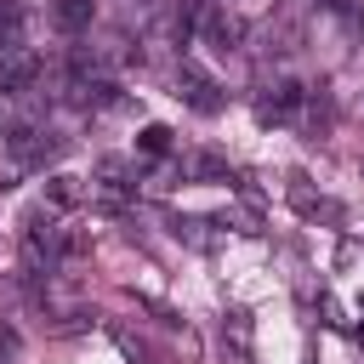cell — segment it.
I'll return each instance as SVG.
<instances>
[{
  "label": "cell",
  "mask_w": 364,
  "mask_h": 364,
  "mask_svg": "<svg viewBox=\"0 0 364 364\" xmlns=\"http://www.w3.org/2000/svg\"><path fill=\"white\" fill-rule=\"evenodd\" d=\"M176 97H182L193 114H216V108H222L216 80H205V74H193V68H182V74H176Z\"/></svg>",
  "instance_id": "obj_3"
},
{
  "label": "cell",
  "mask_w": 364,
  "mask_h": 364,
  "mask_svg": "<svg viewBox=\"0 0 364 364\" xmlns=\"http://www.w3.org/2000/svg\"><path fill=\"white\" fill-rule=\"evenodd\" d=\"M80 199H85L80 176H51V182H46V205H51V210H74Z\"/></svg>",
  "instance_id": "obj_6"
},
{
  "label": "cell",
  "mask_w": 364,
  "mask_h": 364,
  "mask_svg": "<svg viewBox=\"0 0 364 364\" xmlns=\"http://www.w3.org/2000/svg\"><path fill=\"white\" fill-rule=\"evenodd\" d=\"M0 148H6V159H11L17 171H40V165H51V159L68 148V136H57V131H46V125H6Z\"/></svg>",
  "instance_id": "obj_1"
},
{
  "label": "cell",
  "mask_w": 364,
  "mask_h": 364,
  "mask_svg": "<svg viewBox=\"0 0 364 364\" xmlns=\"http://www.w3.org/2000/svg\"><path fill=\"white\" fill-rule=\"evenodd\" d=\"M136 142H142V154H154V159H159V154H171V131H165V125H148Z\"/></svg>",
  "instance_id": "obj_7"
},
{
  "label": "cell",
  "mask_w": 364,
  "mask_h": 364,
  "mask_svg": "<svg viewBox=\"0 0 364 364\" xmlns=\"http://www.w3.org/2000/svg\"><path fill=\"white\" fill-rule=\"evenodd\" d=\"M193 34H205V40H210V51H239V40H245V23H239L233 11H222V6H205Z\"/></svg>",
  "instance_id": "obj_2"
},
{
  "label": "cell",
  "mask_w": 364,
  "mask_h": 364,
  "mask_svg": "<svg viewBox=\"0 0 364 364\" xmlns=\"http://www.w3.org/2000/svg\"><path fill=\"white\" fill-rule=\"evenodd\" d=\"M51 23H57L63 34H85V28H91V0H57V6H51Z\"/></svg>",
  "instance_id": "obj_5"
},
{
  "label": "cell",
  "mask_w": 364,
  "mask_h": 364,
  "mask_svg": "<svg viewBox=\"0 0 364 364\" xmlns=\"http://www.w3.org/2000/svg\"><path fill=\"white\" fill-rule=\"evenodd\" d=\"M222 358L228 364H250V318L245 313H228L222 318Z\"/></svg>",
  "instance_id": "obj_4"
}]
</instances>
